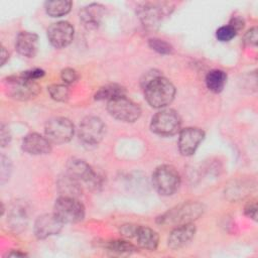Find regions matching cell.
Returning <instances> with one entry per match:
<instances>
[{
    "label": "cell",
    "instance_id": "d590c367",
    "mask_svg": "<svg viewBox=\"0 0 258 258\" xmlns=\"http://www.w3.org/2000/svg\"><path fill=\"white\" fill-rule=\"evenodd\" d=\"M229 25H231V26L238 32L240 29L243 28V26H244V20H243L242 18H240V17H234V18H232V20L230 21Z\"/></svg>",
    "mask_w": 258,
    "mask_h": 258
},
{
    "label": "cell",
    "instance_id": "9c48e42d",
    "mask_svg": "<svg viewBox=\"0 0 258 258\" xmlns=\"http://www.w3.org/2000/svg\"><path fill=\"white\" fill-rule=\"evenodd\" d=\"M105 131V124L99 117L88 116L80 124L79 137L87 145H96L103 139Z\"/></svg>",
    "mask_w": 258,
    "mask_h": 258
},
{
    "label": "cell",
    "instance_id": "4fadbf2b",
    "mask_svg": "<svg viewBox=\"0 0 258 258\" xmlns=\"http://www.w3.org/2000/svg\"><path fill=\"white\" fill-rule=\"evenodd\" d=\"M205 137V132L196 127H187L179 132L178 149L184 156L192 155Z\"/></svg>",
    "mask_w": 258,
    "mask_h": 258
},
{
    "label": "cell",
    "instance_id": "9a60e30c",
    "mask_svg": "<svg viewBox=\"0 0 258 258\" xmlns=\"http://www.w3.org/2000/svg\"><path fill=\"white\" fill-rule=\"evenodd\" d=\"M196 234V227L192 223L176 226L169 234L167 244L172 250H178L184 247L194 238Z\"/></svg>",
    "mask_w": 258,
    "mask_h": 258
},
{
    "label": "cell",
    "instance_id": "cb8c5ba5",
    "mask_svg": "<svg viewBox=\"0 0 258 258\" xmlns=\"http://www.w3.org/2000/svg\"><path fill=\"white\" fill-rule=\"evenodd\" d=\"M106 248H108L110 251L123 254V253H133L137 249L136 247L131 244L130 242L124 241V240H113L106 243Z\"/></svg>",
    "mask_w": 258,
    "mask_h": 258
},
{
    "label": "cell",
    "instance_id": "836d02e7",
    "mask_svg": "<svg viewBox=\"0 0 258 258\" xmlns=\"http://www.w3.org/2000/svg\"><path fill=\"white\" fill-rule=\"evenodd\" d=\"M245 214L249 218L255 221L257 220V203L255 201H252L247 204V206L245 207Z\"/></svg>",
    "mask_w": 258,
    "mask_h": 258
},
{
    "label": "cell",
    "instance_id": "e575fe53",
    "mask_svg": "<svg viewBox=\"0 0 258 258\" xmlns=\"http://www.w3.org/2000/svg\"><path fill=\"white\" fill-rule=\"evenodd\" d=\"M0 136H1V145L4 147L6 146L9 141H10V133H9V130L8 128L5 126V125H1V132H0Z\"/></svg>",
    "mask_w": 258,
    "mask_h": 258
},
{
    "label": "cell",
    "instance_id": "83f0119b",
    "mask_svg": "<svg viewBox=\"0 0 258 258\" xmlns=\"http://www.w3.org/2000/svg\"><path fill=\"white\" fill-rule=\"evenodd\" d=\"M237 31L231 26V25H225L220 27L217 32H216V36L220 41H229L231 40L233 37H235Z\"/></svg>",
    "mask_w": 258,
    "mask_h": 258
},
{
    "label": "cell",
    "instance_id": "e0dca14e",
    "mask_svg": "<svg viewBox=\"0 0 258 258\" xmlns=\"http://www.w3.org/2000/svg\"><path fill=\"white\" fill-rule=\"evenodd\" d=\"M106 9L102 4L91 3L80 11V19L88 28H96L102 22Z\"/></svg>",
    "mask_w": 258,
    "mask_h": 258
},
{
    "label": "cell",
    "instance_id": "44dd1931",
    "mask_svg": "<svg viewBox=\"0 0 258 258\" xmlns=\"http://www.w3.org/2000/svg\"><path fill=\"white\" fill-rule=\"evenodd\" d=\"M44 8L49 16L60 17L70 12L72 2L69 0H50L44 3Z\"/></svg>",
    "mask_w": 258,
    "mask_h": 258
},
{
    "label": "cell",
    "instance_id": "ffe728a7",
    "mask_svg": "<svg viewBox=\"0 0 258 258\" xmlns=\"http://www.w3.org/2000/svg\"><path fill=\"white\" fill-rule=\"evenodd\" d=\"M227 83V74L222 70H212L206 76V85L213 93L223 91Z\"/></svg>",
    "mask_w": 258,
    "mask_h": 258
},
{
    "label": "cell",
    "instance_id": "2e32d148",
    "mask_svg": "<svg viewBox=\"0 0 258 258\" xmlns=\"http://www.w3.org/2000/svg\"><path fill=\"white\" fill-rule=\"evenodd\" d=\"M22 149L32 155L47 154L51 151V142L38 133H30L23 138Z\"/></svg>",
    "mask_w": 258,
    "mask_h": 258
},
{
    "label": "cell",
    "instance_id": "d4e9b609",
    "mask_svg": "<svg viewBox=\"0 0 258 258\" xmlns=\"http://www.w3.org/2000/svg\"><path fill=\"white\" fill-rule=\"evenodd\" d=\"M48 93L50 97L57 102H66L69 99L70 91L66 85L53 84L48 87Z\"/></svg>",
    "mask_w": 258,
    "mask_h": 258
},
{
    "label": "cell",
    "instance_id": "f546056e",
    "mask_svg": "<svg viewBox=\"0 0 258 258\" xmlns=\"http://www.w3.org/2000/svg\"><path fill=\"white\" fill-rule=\"evenodd\" d=\"M10 162L8 158L2 155L1 157V183H4L9 178V172H10Z\"/></svg>",
    "mask_w": 258,
    "mask_h": 258
},
{
    "label": "cell",
    "instance_id": "484cf974",
    "mask_svg": "<svg viewBox=\"0 0 258 258\" xmlns=\"http://www.w3.org/2000/svg\"><path fill=\"white\" fill-rule=\"evenodd\" d=\"M149 46L161 54H169L172 52V46L163 39L151 38L149 39Z\"/></svg>",
    "mask_w": 258,
    "mask_h": 258
},
{
    "label": "cell",
    "instance_id": "30bf717a",
    "mask_svg": "<svg viewBox=\"0 0 258 258\" xmlns=\"http://www.w3.org/2000/svg\"><path fill=\"white\" fill-rule=\"evenodd\" d=\"M170 5L168 3H143L138 8L137 13L146 27H154L170 13Z\"/></svg>",
    "mask_w": 258,
    "mask_h": 258
},
{
    "label": "cell",
    "instance_id": "277c9868",
    "mask_svg": "<svg viewBox=\"0 0 258 258\" xmlns=\"http://www.w3.org/2000/svg\"><path fill=\"white\" fill-rule=\"evenodd\" d=\"M4 83L7 95L19 101L30 100L36 97L40 91V87L35 81L25 79L20 75L9 77Z\"/></svg>",
    "mask_w": 258,
    "mask_h": 258
},
{
    "label": "cell",
    "instance_id": "1f68e13d",
    "mask_svg": "<svg viewBox=\"0 0 258 258\" xmlns=\"http://www.w3.org/2000/svg\"><path fill=\"white\" fill-rule=\"evenodd\" d=\"M258 40V35H257V28L253 27L250 30L247 31V33L244 36V42L249 44V45H256Z\"/></svg>",
    "mask_w": 258,
    "mask_h": 258
},
{
    "label": "cell",
    "instance_id": "f1b7e54d",
    "mask_svg": "<svg viewBox=\"0 0 258 258\" xmlns=\"http://www.w3.org/2000/svg\"><path fill=\"white\" fill-rule=\"evenodd\" d=\"M60 78H61V80L63 81L64 84L71 85V84H74V83L77 82V80L79 79V76H78V73L76 72V70L71 69V68H67V69H63L61 71Z\"/></svg>",
    "mask_w": 258,
    "mask_h": 258
},
{
    "label": "cell",
    "instance_id": "4dcf8cb0",
    "mask_svg": "<svg viewBox=\"0 0 258 258\" xmlns=\"http://www.w3.org/2000/svg\"><path fill=\"white\" fill-rule=\"evenodd\" d=\"M20 76H22L25 79L35 81V80H37V79H39V78L44 76V71H42L40 69H33V70H29V71L21 73Z\"/></svg>",
    "mask_w": 258,
    "mask_h": 258
},
{
    "label": "cell",
    "instance_id": "603a6c76",
    "mask_svg": "<svg viewBox=\"0 0 258 258\" xmlns=\"http://www.w3.org/2000/svg\"><path fill=\"white\" fill-rule=\"evenodd\" d=\"M58 188H59L61 196H66V197L77 198L82 191L81 186L79 184V180L75 179L74 177L70 176L69 174L59 178Z\"/></svg>",
    "mask_w": 258,
    "mask_h": 258
},
{
    "label": "cell",
    "instance_id": "74e56055",
    "mask_svg": "<svg viewBox=\"0 0 258 258\" xmlns=\"http://www.w3.org/2000/svg\"><path fill=\"white\" fill-rule=\"evenodd\" d=\"M8 256H25V254L20 252H11L8 254Z\"/></svg>",
    "mask_w": 258,
    "mask_h": 258
},
{
    "label": "cell",
    "instance_id": "8992f818",
    "mask_svg": "<svg viewBox=\"0 0 258 258\" xmlns=\"http://www.w3.org/2000/svg\"><path fill=\"white\" fill-rule=\"evenodd\" d=\"M53 213L62 223H77L85 217L84 205L74 197H59L54 204Z\"/></svg>",
    "mask_w": 258,
    "mask_h": 258
},
{
    "label": "cell",
    "instance_id": "6da1fadb",
    "mask_svg": "<svg viewBox=\"0 0 258 258\" xmlns=\"http://www.w3.org/2000/svg\"><path fill=\"white\" fill-rule=\"evenodd\" d=\"M147 103L153 108H162L170 104L175 95L172 83L155 71L148 72L141 81Z\"/></svg>",
    "mask_w": 258,
    "mask_h": 258
},
{
    "label": "cell",
    "instance_id": "7c38bea8",
    "mask_svg": "<svg viewBox=\"0 0 258 258\" xmlns=\"http://www.w3.org/2000/svg\"><path fill=\"white\" fill-rule=\"evenodd\" d=\"M67 171L70 176L74 177L79 181H85L89 183L91 186L97 187L99 184V176L93 170V168L82 159L74 158L70 160L67 164Z\"/></svg>",
    "mask_w": 258,
    "mask_h": 258
},
{
    "label": "cell",
    "instance_id": "7a4b0ae2",
    "mask_svg": "<svg viewBox=\"0 0 258 258\" xmlns=\"http://www.w3.org/2000/svg\"><path fill=\"white\" fill-rule=\"evenodd\" d=\"M203 214V206L199 203H187L177 206L158 218V223L163 225L179 226L188 224Z\"/></svg>",
    "mask_w": 258,
    "mask_h": 258
},
{
    "label": "cell",
    "instance_id": "5b68a950",
    "mask_svg": "<svg viewBox=\"0 0 258 258\" xmlns=\"http://www.w3.org/2000/svg\"><path fill=\"white\" fill-rule=\"evenodd\" d=\"M181 120L172 109H164L157 112L151 119L150 128L159 136H171L179 132Z\"/></svg>",
    "mask_w": 258,
    "mask_h": 258
},
{
    "label": "cell",
    "instance_id": "d6a6232c",
    "mask_svg": "<svg viewBox=\"0 0 258 258\" xmlns=\"http://www.w3.org/2000/svg\"><path fill=\"white\" fill-rule=\"evenodd\" d=\"M138 227H139L138 225H131V224L123 225L120 228V233L125 237H135Z\"/></svg>",
    "mask_w": 258,
    "mask_h": 258
},
{
    "label": "cell",
    "instance_id": "ac0fdd59",
    "mask_svg": "<svg viewBox=\"0 0 258 258\" xmlns=\"http://www.w3.org/2000/svg\"><path fill=\"white\" fill-rule=\"evenodd\" d=\"M15 47L21 55L33 57L38 50V36L34 32L21 31L16 37Z\"/></svg>",
    "mask_w": 258,
    "mask_h": 258
},
{
    "label": "cell",
    "instance_id": "8fae6325",
    "mask_svg": "<svg viewBox=\"0 0 258 258\" xmlns=\"http://www.w3.org/2000/svg\"><path fill=\"white\" fill-rule=\"evenodd\" d=\"M74 34V27L68 21L52 23L47 29V38L50 44L56 48L68 46L73 41Z\"/></svg>",
    "mask_w": 258,
    "mask_h": 258
},
{
    "label": "cell",
    "instance_id": "7402d4cb",
    "mask_svg": "<svg viewBox=\"0 0 258 258\" xmlns=\"http://www.w3.org/2000/svg\"><path fill=\"white\" fill-rule=\"evenodd\" d=\"M125 89L117 84H109L101 87L95 94V99L99 101L106 100L107 102L120 96H125Z\"/></svg>",
    "mask_w": 258,
    "mask_h": 258
},
{
    "label": "cell",
    "instance_id": "52a82bcc",
    "mask_svg": "<svg viewBox=\"0 0 258 258\" xmlns=\"http://www.w3.org/2000/svg\"><path fill=\"white\" fill-rule=\"evenodd\" d=\"M107 110L112 117L123 122H134L141 115L140 107L126 96L108 101Z\"/></svg>",
    "mask_w": 258,
    "mask_h": 258
},
{
    "label": "cell",
    "instance_id": "4316f807",
    "mask_svg": "<svg viewBox=\"0 0 258 258\" xmlns=\"http://www.w3.org/2000/svg\"><path fill=\"white\" fill-rule=\"evenodd\" d=\"M26 220H27V216H26V212H25V210H23V208L18 207L13 210L12 215L10 217L12 227L17 229L18 227L23 226V224L25 225Z\"/></svg>",
    "mask_w": 258,
    "mask_h": 258
},
{
    "label": "cell",
    "instance_id": "3957f363",
    "mask_svg": "<svg viewBox=\"0 0 258 258\" xmlns=\"http://www.w3.org/2000/svg\"><path fill=\"white\" fill-rule=\"evenodd\" d=\"M152 183L159 195L170 196L177 190L180 176L173 166L160 165L152 174Z\"/></svg>",
    "mask_w": 258,
    "mask_h": 258
},
{
    "label": "cell",
    "instance_id": "ba28073f",
    "mask_svg": "<svg viewBox=\"0 0 258 258\" xmlns=\"http://www.w3.org/2000/svg\"><path fill=\"white\" fill-rule=\"evenodd\" d=\"M73 123L64 117H54L49 119L44 127L45 137L51 142L62 144L69 142L74 135Z\"/></svg>",
    "mask_w": 258,
    "mask_h": 258
},
{
    "label": "cell",
    "instance_id": "d6986e66",
    "mask_svg": "<svg viewBox=\"0 0 258 258\" xmlns=\"http://www.w3.org/2000/svg\"><path fill=\"white\" fill-rule=\"evenodd\" d=\"M135 237L137 238L138 244L144 249L153 251L158 246V241H159L158 235L151 228L139 226Z\"/></svg>",
    "mask_w": 258,
    "mask_h": 258
},
{
    "label": "cell",
    "instance_id": "5bb4252c",
    "mask_svg": "<svg viewBox=\"0 0 258 258\" xmlns=\"http://www.w3.org/2000/svg\"><path fill=\"white\" fill-rule=\"evenodd\" d=\"M62 225L63 223L54 213L44 214L36 219L34 223V234L38 239H45L58 234Z\"/></svg>",
    "mask_w": 258,
    "mask_h": 258
},
{
    "label": "cell",
    "instance_id": "8d00e7d4",
    "mask_svg": "<svg viewBox=\"0 0 258 258\" xmlns=\"http://www.w3.org/2000/svg\"><path fill=\"white\" fill-rule=\"evenodd\" d=\"M8 57H9L8 51L5 49V47H2L1 48V66H3L6 62Z\"/></svg>",
    "mask_w": 258,
    "mask_h": 258
}]
</instances>
